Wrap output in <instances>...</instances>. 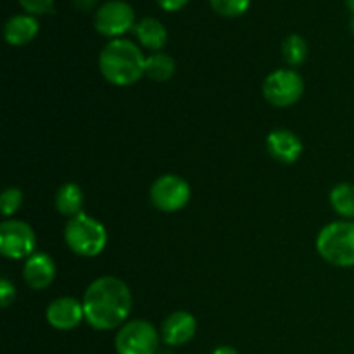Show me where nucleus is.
Segmentation results:
<instances>
[{
  "label": "nucleus",
  "mask_w": 354,
  "mask_h": 354,
  "mask_svg": "<svg viewBox=\"0 0 354 354\" xmlns=\"http://www.w3.org/2000/svg\"><path fill=\"white\" fill-rule=\"evenodd\" d=\"M82 303L86 324L95 330L106 332L121 328L127 324L133 297L124 280L104 275L86 287Z\"/></svg>",
  "instance_id": "f257e3e1"
},
{
  "label": "nucleus",
  "mask_w": 354,
  "mask_h": 354,
  "mask_svg": "<svg viewBox=\"0 0 354 354\" xmlns=\"http://www.w3.org/2000/svg\"><path fill=\"white\" fill-rule=\"evenodd\" d=\"M99 69L111 85L131 86L145 76V55L135 41L114 38L100 50Z\"/></svg>",
  "instance_id": "f03ea898"
},
{
  "label": "nucleus",
  "mask_w": 354,
  "mask_h": 354,
  "mask_svg": "<svg viewBox=\"0 0 354 354\" xmlns=\"http://www.w3.org/2000/svg\"><path fill=\"white\" fill-rule=\"evenodd\" d=\"M317 251L328 265L354 266V221L339 220L325 225L317 237Z\"/></svg>",
  "instance_id": "7ed1b4c3"
},
{
  "label": "nucleus",
  "mask_w": 354,
  "mask_h": 354,
  "mask_svg": "<svg viewBox=\"0 0 354 354\" xmlns=\"http://www.w3.org/2000/svg\"><path fill=\"white\" fill-rule=\"evenodd\" d=\"M64 241L75 254L93 258L106 249L107 230L97 218L82 213L68 220L64 227Z\"/></svg>",
  "instance_id": "20e7f679"
},
{
  "label": "nucleus",
  "mask_w": 354,
  "mask_h": 354,
  "mask_svg": "<svg viewBox=\"0 0 354 354\" xmlns=\"http://www.w3.org/2000/svg\"><path fill=\"white\" fill-rule=\"evenodd\" d=\"M161 334L147 320H130L118 328L114 348L118 354H158Z\"/></svg>",
  "instance_id": "39448f33"
},
{
  "label": "nucleus",
  "mask_w": 354,
  "mask_h": 354,
  "mask_svg": "<svg viewBox=\"0 0 354 354\" xmlns=\"http://www.w3.org/2000/svg\"><path fill=\"white\" fill-rule=\"evenodd\" d=\"M304 80L296 69L286 68L270 73L263 82V97L273 107H290L303 97Z\"/></svg>",
  "instance_id": "423d86ee"
},
{
  "label": "nucleus",
  "mask_w": 354,
  "mask_h": 354,
  "mask_svg": "<svg viewBox=\"0 0 354 354\" xmlns=\"http://www.w3.org/2000/svg\"><path fill=\"white\" fill-rule=\"evenodd\" d=\"M137 24L135 21V10L124 0H109L97 9L93 16V28L102 37L123 38L124 33L133 30Z\"/></svg>",
  "instance_id": "0eeeda50"
},
{
  "label": "nucleus",
  "mask_w": 354,
  "mask_h": 354,
  "mask_svg": "<svg viewBox=\"0 0 354 354\" xmlns=\"http://www.w3.org/2000/svg\"><path fill=\"white\" fill-rule=\"evenodd\" d=\"M149 196H151V203L159 211L176 213L189 204L192 192H190V185L187 180L178 175H173V173H166L154 180Z\"/></svg>",
  "instance_id": "6e6552de"
},
{
  "label": "nucleus",
  "mask_w": 354,
  "mask_h": 354,
  "mask_svg": "<svg viewBox=\"0 0 354 354\" xmlns=\"http://www.w3.org/2000/svg\"><path fill=\"white\" fill-rule=\"evenodd\" d=\"M37 248L33 228L23 220H3L0 223V252L9 259H28Z\"/></svg>",
  "instance_id": "1a4fd4ad"
},
{
  "label": "nucleus",
  "mask_w": 354,
  "mask_h": 354,
  "mask_svg": "<svg viewBox=\"0 0 354 354\" xmlns=\"http://www.w3.org/2000/svg\"><path fill=\"white\" fill-rule=\"evenodd\" d=\"M45 317L50 327L55 330H73L85 320V311H83L82 301L75 297H57L47 306Z\"/></svg>",
  "instance_id": "9d476101"
},
{
  "label": "nucleus",
  "mask_w": 354,
  "mask_h": 354,
  "mask_svg": "<svg viewBox=\"0 0 354 354\" xmlns=\"http://www.w3.org/2000/svg\"><path fill=\"white\" fill-rule=\"evenodd\" d=\"M197 332V320L189 311H175L161 325V341L169 348L189 344Z\"/></svg>",
  "instance_id": "9b49d317"
},
{
  "label": "nucleus",
  "mask_w": 354,
  "mask_h": 354,
  "mask_svg": "<svg viewBox=\"0 0 354 354\" xmlns=\"http://www.w3.org/2000/svg\"><path fill=\"white\" fill-rule=\"evenodd\" d=\"M57 268H55L54 259L45 252L31 254L24 261L23 279L33 290H44L54 283Z\"/></svg>",
  "instance_id": "f8f14e48"
},
{
  "label": "nucleus",
  "mask_w": 354,
  "mask_h": 354,
  "mask_svg": "<svg viewBox=\"0 0 354 354\" xmlns=\"http://www.w3.org/2000/svg\"><path fill=\"white\" fill-rule=\"evenodd\" d=\"M266 149L275 161L294 165L303 154V142L290 130H273L266 138Z\"/></svg>",
  "instance_id": "ddd939ff"
},
{
  "label": "nucleus",
  "mask_w": 354,
  "mask_h": 354,
  "mask_svg": "<svg viewBox=\"0 0 354 354\" xmlns=\"http://www.w3.org/2000/svg\"><path fill=\"white\" fill-rule=\"evenodd\" d=\"M38 31H40V23L31 14H16L3 24V38L14 47H23L33 41Z\"/></svg>",
  "instance_id": "4468645a"
},
{
  "label": "nucleus",
  "mask_w": 354,
  "mask_h": 354,
  "mask_svg": "<svg viewBox=\"0 0 354 354\" xmlns=\"http://www.w3.org/2000/svg\"><path fill=\"white\" fill-rule=\"evenodd\" d=\"M133 35L142 47L152 52H161L168 41V30L165 24L156 17H142L133 26Z\"/></svg>",
  "instance_id": "2eb2a0df"
},
{
  "label": "nucleus",
  "mask_w": 354,
  "mask_h": 354,
  "mask_svg": "<svg viewBox=\"0 0 354 354\" xmlns=\"http://www.w3.org/2000/svg\"><path fill=\"white\" fill-rule=\"evenodd\" d=\"M83 203H85V196H83L82 187L76 185V183H64L55 192V209L69 220L83 213Z\"/></svg>",
  "instance_id": "dca6fc26"
},
{
  "label": "nucleus",
  "mask_w": 354,
  "mask_h": 354,
  "mask_svg": "<svg viewBox=\"0 0 354 354\" xmlns=\"http://www.w3.org/2000/svg\"><path fill=\"white\" fill-rule=\"evenodd\" d=\"M176 62L171 55L165 52H154V54L145 57V71L144 75L149 80L158 83H165L175 76Z\"/></svg>",
  "instance_id": "f3484780"
},
{
  "label": "nucleus",
  "mask_w": 354,
  "mask_h": 354,
  "mask_svg": "<svg viewBox=\"0 0 354 354\" xmlns=\"http://www.w3.org/2000/svg\"><path fill=\"white\" fill-rule=\"evenodd\" d=\"M332 209L344 220H354V185L353 183H337L330 190Z\"/></svg>",
  "instance_id": "a211bd4d"
},
{
  "label": "nucleus",
  "mask_w": 354,
  "mask_h": 354,
  "mask_svg": "<svg viewBox=\"0 0 354 354\" xmlns=\"http://www.w3.org/2000/svg\"><path fill=\"white\" fill-rule=\"evenodd\" d=\"M282 55H283V61H286L290 68L301 66L308 57L306 40L297 33L289 35L282 44Z\"/></svg>",
  "instance_id": "6ab92c4d"
},
{
  "label": "nucleus",
  "mask_w": 354,
  "mask_h": 354,
  "mask_svg": "<svg viewBox=\"0 0 354 354\" xmlns=\"http://www.w3.org/2000/svg\"><path fill=\"white\" fill-rule=\"evenodd\" d=\"M209 3L221 17H239L251 7V0H209Z\"/></svg>",
  "instance_id": "aec40b11"
},
{
  "label": "nucleus",
  "mask_w": 354,
  "mask_h": 354,
  "mask_svg": "<svg viewBox=\"0 0 354 354\" xmlns=\"http://www.w3.org/2000/svg\"><path fill=\"white\" fill-rule=\"evenodd\" d=\"M23 204V192L17 187H7L0 196V211L6 218L12 216Z\"/></svg>",
  "instance_id": "412c9836"
},
{
  "label": "nucleus",
  "mask_w": 354,
  "mask_h": 354,
  "mask_svg": "<svg viewBox=\"0 0 354 354\" xmlns=\"http://www.w3.org/2000/svg\"><path fill=\"white\" fill-rule=\"evenodd\" d=\"M23 10L31 16H44L50 12L54 7V0H17Z\"/></svg>",
  "instance_id": "4be33fe9"
},
{
  "label": "nucleus",
  "mask_w": 354,
  "mask_h": 354,
  "mask_svg": "<svg viewBox=\"0 0 354 354\" xmlns=\"http://www.w3.org/2000/svg\"><path fill=\"white\" fill-rule=\"evenodd\" d=\"M14 297H16V287H14L12 282H9V280L3 277V279L0 280V301H2V306H10Z\"/></svg>",
  "instance_id": "5701e85b"
},
{
  "label": "nucleus",
  "mask_w": 354,
  "mask_h": 354,
  "mask_svg": "<svg viewBox=\"0 0 354 354\" xmlns=\"http://www.w3.org/2000/svg\"><path fill=\"white\" fill-rule=\"evenodd\" d=\"M156 2L166 12H176V10L183 9L190 0H156Z\"/></svg>",
  "instance_id": "b1692460"
},
{
  "label": "nucleus",
  "mask_w": 354,
  "mask_h": 354,
  "mask_svg": "<svg viewBox=\"0 0 354 354\" xmlns=\"http://www.w3.org/2000/svg\"><path fill=\"white\" fill-rule=\"evenodd\" d=\"M76 6V9L80 10H90L95 7V3L99 2V0H73Z\"/></svg>",
  "instance_id": "393cba45"
},
{
  "label": "nucleus",
  "mask_w": 354,
  "mask_h": 354,
  "mask_svg": "<svg viewBox=\"0 0 354 354\" xmlns=\"http://www.w3.org/2000/svg\"><path fill=\"white\" fill-rule=\"evenodd\" d=\"M211 354H239V351L232 346H218Z\"/></svg>",
  "instance_id": "a878e982"
},
{
  "label": "nucleus",
  "mask_w": 354,
  "mask_h": 354,
  "mask_svg": "<svg viewBox=\"0 0 354 354\" xmlns=\"http://www.w3.org/2000/svg\"><path fill=\"white\" fill-rule=\"evenodd\" d=\"M346 3H348L349 10H351V12H353V16H354V0H346Z\"/></svg>",
  "instance_id": "bb28decb"
},
{
  "label": "nucleus",
  "mask_w": 354,
  "mask_h": 354,
  "mask_svg": "<svg viewBox=\"0 0 354 354\" xmlns=\"http://www.w3.org/2000/svg\"><path fill=\"white\" fill-rule=\"evenodd\" d=\"M351 31L354 33V16L351 17Z\"/></svg>",
  "instance_id": "cd10ccee"
},
{
  "label": "nucleus",
  "mask_w": 354,
  "mask_h": 354,
  "mask_svg": "<svg viewBox=\"0 0 354 354\" xmlns=\"http://www.w3.org/2000/svg\"><path fill=\"white\" fill-rule=\"evenodd\" d=\"M161 354H173V353H169V351H166V353H161Z\"/></svg>",
  "instance_id": "c85d7f7f"
}]
</instances>
